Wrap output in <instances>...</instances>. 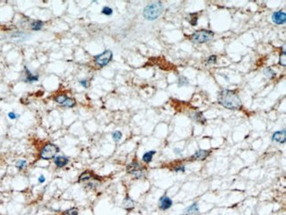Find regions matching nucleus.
<instances>
[{
	"mask_svg": "<svg viewBox=\"0 0 286 215\" xmlns=\"http://www.w3.org/2000/svg\"><path fill=\"white\" fill-rule=\"evenodd\" d=\"M216 62H217L216 56H211L208 58V60H207V63H208V64H215Z\"/></svg>",
	"mask_w": 286,
	"mask_h": 215,
	"instance_id": "26",
	"label": "nucleus"
},
{
	"mask_svg": "<svg viewBox=\"0 0 286 215\" xmlns=\"http://www.w3.org/2000/svg\"><path fill=\"white\" fill-rule=\"evenodd\" d=\"M194 118V120L196 122H198L200 123L201 124H204L205 123V118H204V116H203V113L202 112H197V113H194V116H193Z\"/></svg>",
	"mask_w": 286,
	"mask_h": 215,
	"instance_id": "17",
	"label": "nucleus"
},
{
	"mask_svg": "<svg viewBox=\"0 0 286 215\" xmlns=\"http://www.w3.org/2000/svg\"><path fill=\"white\" fill-rule=\"evenodd\" d=\"M55 101L58 103V104L68 107V108H72L76 105V101L72 98H69L68 96H66L65 94H58L55 97Z\"/></svg>",
	"mask_w": 286,
	"mask_h": 215,
	"instance_id": "7",
	"label": "nucleus"
},
{
	"mask_svg": "<svg viewBox=\"0 0 286 215\" xmlns=\"http://www.w3.org/2000/svg\"><path fill=\"white\" fill-rule=\"evenodd\" d=\"M164 6L161 2H155L149 4L144 10V17L147 20H155L162 14Z\"/></svg>",
	"mask_w": 286,
	"mask_h": 215,
	"instance_id": "2",
	"label": "nucleus"
},
{
	"mask_svg": "<svg viewBox=\"0 0 286 215\" xmlns=\"http://www.w3.org/2000/svg\"><path fill=\"white\" fill-rule=\"evenodd\" d=\"M272 20L277 25H282L284 24L286 21V14L284 11H275L272 15Z\"/></svg>",
	"mask_w": 286,
	"mask_h": 215,
	"instance_id": "8",
	"label": "nucleus"
},
{
	"mask_svg": "<svg viewBox=\"0 0 286 215\" xmlns=\"http://www.w3.org/2000/svg\"><path fill=\"white\" fill-rule=\"evenodd\" d=\"M78 210L76 207H72L69 210H66L65 212H64L62 215H78Z\"/></svg>",
	"mask_w": 286,
	"mask_h": 215,
	"instance_id": "21",
	"label": "nucleus"
},
{
	"mask_svg": "<svg viewBox=\"0 0 286 215\" xmlns=\"http://www.w3.org/2000/svg\"><path fill=\"white\" fill-rule=\"evenodd\" d=\"M197 19H198V18H197V16H194V17H193V18H192V19H191L190 20H189V21H190V23L192 24V26H195V25H196V22H197Z\"/></svg>",
	"mask_w": 286,
	"mask_h": 215,
	"instance_id": "28",
	"label": "nucleus"
},
{
	"mask_svg": "<svg viewBox=\"0 0 286 215\" xmlns=\"http://www.w3.org/2000/svg\"><path fill=\"white\" fill-rule=\"evenodd\" d=\"M25 72L27 73V78L25 79L26 82H34V81H37L38 76L37 75H33L31 72H29V70L27 69V66H25Z\"/></svg>",
	"mask_w": 286,
	"mask_h": 215,
	"instance_id": "14",
	"label": "nucleus"
},
{
	"mask_svg": "<svg viewBox=\"0 0 286 215\" xmlns=\"http://www.w3.org/2000/svg\"><path fill=\"white\" fill-rule=\"evenodd\" d=\"M198 211H199V208H198V204L196 203H194L191 206L188 207L186 210V212L188 213H198Z\"/></svg>",
	"mask_w": 286,
	"mask_h": 215,
	"instance_id": "18",
	"label": "nucleus"
},
{
	"mask_svg": "<svg viewBox=\"0 0 286 215\" xmlns=\"http://www.w3.org/2000/svg\"><path fill=\"white\" fill-rule=\"evenodd\" d=\"M145 168L143 167L137 161H133L127 166V172L130 175H132L136 179H139V178L145 177Z\"/></svg>",
	"mask_w": 286,
	"mask_h": 215,
	"instance_id": "4",
	"label": "nucleus"
},
{
	"mask_svg": "<svg viewBox=\"0 0 286 215\" xmlns=\"http://www.w3.org/2000/svg\"><path fill=\"white\" fill-rule=\"evenodd\" d=\"M174 152H175V154H177V155H181V150H180V149H174Z\"/></svg>",
	"mask_w": 286,
	"mask_h": 215,
	"instance_id": "33",
	"label": "nucleus"
},
{
	"mask_svg": "<svg viewBox=\"0 0 286 215\" xmlns=\"http://www.w3.org/2000/svg\"><path fill=\"white\" fill-rule=\"evenodd\" d=\"M174 170L176 171V172H178V171L184 172V171H185V167H184V166H179L178 168H175V169H174Z\"/></svg>",
	"mask_w": 286,
	"mask_h": 215,
	"instance_id": "30",
	"label": "nucleus"
},
{
	"mask_svg": "<svg viewBox=\"0 0 286 215\" xmlns=\"http://www.w3.org/2000/svg\"><path fill=\"white\" fill-rule=\"evenodd\" d=\"M172 204H173L172 199L167 197V196H164L159 199V208L161 210L169 209L172 206Z\"/></svg>",
	"mask_w": 286,
	"mask_h": 215,
	"instance_id": "11",
	"label": "nucleus"
},
{
	"mask_svg": "<svg viewBox=\"0 0 286 215\" xmlns=\"http://www.w3.org/2000/svg\"><path fill=\"white\" fill-rule=\"evenodd\" d=\"M123 206H124L125 209L127 210H131L134 208V201L130 199V197H127L124 199V202H123Z\"/></svg>",
	"mask_w": 286,
	"mask_h": 215,
	"instance_id": "16",
	"label": "nucleus"
},
{
	"mask_svg": "<svg viewBox=\"0 0 286 215\" xmlns=\"http://www.w3.org/2000/svg\"><path fill=\"white\" fill-rule=\"evenodd\" d=\"M272 140L279 144H284L286 140V132L284 130L275 132L272 136Z\"/></svg>",
	"mask_w": 286,
	"mask_h": 215,
	"instance_id": "10",
	"label": "nucleus"
},
{
	"mask_svg": "<svg viewBox=\"0 0 286 215\" xmlns=\"http://www.w3.org/2000/svg\"><path fill=\"white\" fill-rule=\"evenodd\" d=\"M8 116H9V118H11V119H16L19 116L16 115L15 113H13V112H10V113L8 114Z\"/></svg>",
	"mask_w": 286,
	"mask_h": 215,
	"instance_id": "29",
	"label": "nucleus"
},
{
	"mask_svg": "<svg viewBox=\"0 0 286 215\" xmlns=\"http://www.w3.org/2000/svg\"><path fill=\"white\" fill-rule=\"evenodd\" d=\"M42 27H43V22L41 21V20H36V21L33 22L32 25H31V28L33 30H35V31L40 30Z\"/></svg>",
	"mask_w": 286,
	"mask_h": 215,
	"instance_id": "19",
	"label": "nucleus"
},
{
	"mask_svg": "<svg viewBox=\"0 0 286 215\" xmlns=\"http://www.w3.org/2000/svg\"><path fill=\"white\" fill-rule=\"evenodd\" d=\"M112 137H113V139L115 141V142H118L121 140V138L123 137V134L121 132H119V131H116V132H114L112 134Z\"/></svg>",
	"mask_w": 286,
	"mask_h": 215,
	"instance_id": "22",
	"label": "nucleus"
},
{
	"mask_svg": "<svg viewBox=\"0 0 286 215\" xmlns=\"http://www.w3.org/2000/svg\"><path fill=\"white\" fill-rule=\"evenodd\" d=\"M214 36V33L210 30H200L196 31L193 34L192 39L195 43H204L209 41H211V39Z\"/></svg>",
	"mask_w": 286,
	"mask_h": 215,
	"instance_id": "5",
	"label": "nucleus"
},
{
	"mask_svg": "<svg viewBox=\"0 0 286 215\" xmlns=\"http://www.w3.org/2000/svg\"><path fill=\"white\" fill-rule=\"evenodd\" d=\"M27 167V161L24 160H19L18 162L16 163V168H19L20 170H21L23 168H25Z\"/></svg>",
	"mask_w": 286,
	"mask_h": 215,
	"instance_id": "23",
	"label": "nucleus"
},
{
	"mask_svg": "<svg viewBox=\"0 0 286 215\" xmlns=\"http://www.w3.org/2000/svg\"><path fill=\"white\" fill-rule=\"evenodd\" d=\"M217 101L219 104L228 110H239L242 106L241 100L234 91L231 90H222L217 96Z\"/></svg>",
	"mask_w": 286,
	"mask_h": 215,
	"instance_id": "1",
	"label": "nucleus"
},
{
	"mask_svg": "<svg viewBox=\"0 0 286 215\" xmlns=\"http://www.w3.org/2000/svg\"><path fill=\"white\" fill-rule=\"evenodd\" d=\"M179 81H180V86H182V85H188L189 82H188V79L186 78L185 77H180V79H179Z\"/></svg>",
	"mask_w": 286,
	"mask_h": 215,
	"instance_id": "27",
	"label": "nucleus"
},
{
	"mask_svg": "<svg viewBox=\"0 0 286 215\" xmlns=\"http://www.w3.org/2000/svg\"><path fill=\"white\" fill-rule=\"evenodd\" d=\"M92 177H93V176H92V173L87 171V172H84L80 177H79V178H78V182H89V181L92 180Z\"/></svg>",
	"mask_w": 286,
	"mask_h": 215,
	"instance_id": "13",
	"label": "nucleus"
},
{
	"mask_svg": "<svg viewBox=\"0 0 286 215\" xmlns=\"http://www.w3.org/2000/svg\"><path fill=\"white\" fill-rule=\"evenodd\" d=\"M83 86V87H87V80H81L80 82H79Z\"/></svg>",
	"mask_w": 286,
	"mask_h": 215,
	"instance_id": "31",
	"label": "nucleus"
},
{
	"mask_svg": "<svg viewBox=\"0 0 286 215\" xmlns=\"http://www.w3.org/2000/svg\"><path fill=\"white\" fill-rule=\"evenodd\" d=\"M112 57H113L112 51L111 50H105L103 53L96 56L94 57V61H95V63L97 64L98 65H100L101 67H103L108 65V63L111 61Z\"/></svg>",
	"mask_w": 286,
	"mask_h": 215,
	"instance_id": "6",
	"label": "nucleus"
},
{
	"mask_svg": "<svg viewBox=\"0 0 286 215\" xmlns=\"http://www.w3.org/2000/svg\"><path fill=\"white\" fill-rule=\"evenodd\" d=\"M264 76L268 78H272L275 76V72L272 69L267 68L264 70Z\"/></svg>",
	"mask_w": 286,
	"mask_h": 215,
	"instance_id": "20",
	"label": "nucleus"
},
{
	"mask_svg": "<svg viewBox=\"0 0 286 215\" xmlns=\"http://www.w3.org/2000/svg\"><path fill=\"white\" fill-rule=\"evenodd\" d=\"M102 13L105 14V15H107V16H109V15H111L113 13V10L110 7L106 6V7H104L102 9Z\"/></svg>",
	"mask_w": 286,
	"mask_h": 215,
	"instance_id": "24",
	"label": "nucleus"
},
{
	"mask_svg": "<svg viewBox=\"0 0 286 215\" xmlns=\"http://www.w3.org/2000/svg\"><path fill=\"white\" fill-rule=\"evenodd\" d=\"M211 151L210 150H199L196 151L194 155H192L191 159L194 160H203L211 155Z\"/></svg>",
	"mask_w": 286,
	"mask_h": 215,
	"instance_id": "9",
	"label": "nucleus"
},
{
	"mask_svg": "<svg viewBox=\"0 0 286 215\" xmlns=\"http://www.w3.org/2000/svg\"><path fill=\"white\" fill-rule=\"evenodd\" d=\"M59 152V148L56 145L51 143L46 144L40 152V158L42 160H49L54 159L56 154Z\"/></svg>",
	"mask_w": 286,
	"mask_h": 215,
	"instance_id": "3",
	"label": "nucleus"
},
{
	"mask_svg": "<svg viewBox=\"0 0 286 215\" xmlns=\"http://www.w3.org/2000/svg\"><path fill=\"white\" fill-rule=\"evenodd\" d=\"M285 59H286L285 51H284V52H283V54H282V55L280 56V60H279V64H280L281 65H283V66H285V65H286Z\"/></svg>",
	"mask_w": 286,
	"mask_h": 215,
	"instance_id": "25",
	"label": "nucleus"
},
{
	"mask_svg": "<svg viewBox=\"0 0 286 215\" xmlns=\"http://www.w3.org/2000/svg\"><path fill=\"white\" fill-rule=\"evenodd\" d=\"M54 162L58 168H63V167H65V165L68 164L69 159L67 157H65V156H58V157L55 158Z\"/></svg>",
	"mask_w": 286,
	"mask_h": 215,
	"instance_id": "12",
	"label": "nucleus"
},
{
	"mask_svg": "<svg viewBox=\"0 0 286 215\" xmlns=\"http://www.w3.org/2000/svg\"><path fill=\"white\" fill-rule=\"evenodd\" d=\"M156 154V151H149V152H147L145 153L144 156H143V160L146 162V163H150L152 160V157H153V155Z\"/></svg>",
	"mask_w": 286,
	"mask_h": 215,
	"instance_id": "15",
	"label": "nucleus"
},
{
	"mask_svg": "<svg viewBox=\"0 0 286 215\" xmlns=\"http://www.w3.org/2000/svg\"><path fill=\"white\" fill-rule=\"evenodd\" d=\"M38 180H39V182L42 183V182H45V177H44L43 176H41V177H39V179H38Z\"/></svg>",
	"mask_w": 286,
	"mask_h": 215,
	"instance_id": "32",
	"label": "nucleus"
}]
</instances>
